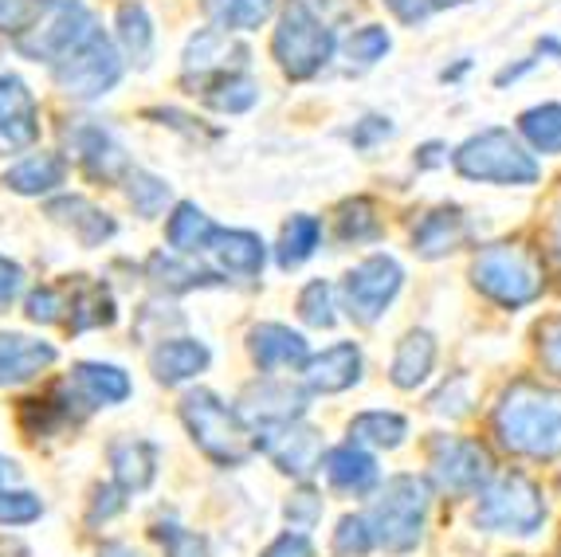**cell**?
<instances>
[{
  "mask_svg": "<svg viewBox=\"0 0 561 557\" xmlns=\"http://www.w3.org/2000/svg\"><path fill=\"white\" fill-rule=\"evenodd\" d=\"M495 432L511 452L530 459L561 455V393L534 382L515 385L495 412Z\"/></svg>",
  "mask_w": 561,
  "mask_h": 557,
  "instance_id": "obj_1",
  "label": "cell"
},
{
  "mask_svg": "<svg viewBox=\"0 0 561 557\" xmlns=\"http://www.w3.org/2000/svg\"><path fill=\"white\" fill-rule=\"evenodd\" d=\"M424 519H428V484L416 475H393L374 499V511L365 514V526L374 546L389 554H409L421 542Z\"/></svg>",
  "mask_w": 561,
  "mask_h": 557,
  "instance_id": "obj_2",
  "label": "cell"
},
{
  "mask_svg": "<svg viewBox=\"0 0 561 557\" xmlns=\"http://www.w3.org/2000/svg\"><path fill=\"white\" fill-rule=\"evenodd\" d=\"M181 420L193 432V440L201 444V452L208 459H216L220 467L243 464L255 452V432L240 420V412L228 409L225 400L208 389H193L181 400Z\"/></svg>",
  "mask_w": 561,
  "mask_h": 557,
  "instance_id": "obj_3",
  "label": "cell"
},
{
  "mask_svg": "<svg viewBox=\"0 0 561 557\" xmlns=\"http://www.w3.org/2000/svg\"><path fill=\"white\" fill-rule=\"evenodd\" d=\"M476 287L486 298H495L499 307H526L542 295V263L523 243H491L479 251L476 268H471Z\"/></svg>",
  "mask_w": 561,
  "mask_h": 557,
  "instance_id": "obj_4",
  "label": "cell"
},
{
  "mask_svg": "<svg viewBox=\"0 0 561 557\" xmlns=\"http://www.w3.org/2000/svg\"><path fill=\"white\" fill-rule=\"evenodd\" d=\"M456 169L468 181H491V185H534L538 161L518 146L511 130H483L456 149Z\"/></svg>",
  "mask_w": 561,
  "mask_h": 557,
  "instance_id": "obj_5",
  "label": "cell"
},
{
  "mask_svg": "<svg viewBox=\"0 0 561 557\" xmlns=\"http://www.w3.org/2000/svg\"><path fill=\"white\" fill-rule=\"evenodd\" d=\"M272 52L290 79H310V75H319L330 64V56H334V32L302 0H295V4H287L279 29H275Z\"/></svg>",
  "mask_w": 561,
  "mask_h": 557,
  "instance_id": "obj_6",
  "label": "cell"
},
{
  "mask_svg": "<svg viewBox=\"0 0 561 557\" xmlns=\"http://www.w3.org/2000/svg\"><path fill=\"white\" fill-rule=\"evenodd\" d=\"M546 519V499L534 479L523 471L499 475L495 484L479 495L476 522L483 530H499V534H534Z\"/></svg>",
  "mask_w": 561,
  "mask_h": 557,
  "instance_id": "obj_7",
  "label": "cell"
},
{
  "mask_svg": "<svg viewBox=\"0 0 561 557\" xmlns=\"http://www.w3.org/2000/svg\"><path fill=\"white\" fill-rule=\"evenodd\" d=\"M122 79V56L118 47L103 36V29H94L76 52H67L56 64V83L71 99H99Z\"/></svg>",
  "mask_w": 561,
  "mask_h": 557,
  "instance_id": "obj_8",
  "label": "cell"
},
{
  "mask_svg": "<svg viewBox=\"0 0 561 557\" xmlns=\"http://www.w3.org/2000/svg\"><path fill=\"white\" fill-rule=\"evenodd\" d=\"M404 271L393 255H369L346 275V307L357 322H377L381 310L397 298Z\"/></svg>",
  "mask_w": 561,
  "mask_h": 557,
  "instance_id": "obj_9",
  "label": "cell"
},
{
  "mask_svg": "<svg viewBox=\"0 0 561 557\" xmlns=\"http://www.w3.org/2000/svg\"><path fill=\"white\" fill-rule=\"evenodd\" d=\"M260 447L272 455L279 471L295 475V479H307V475H314L322 467V432L299 424V420L255 432V452Z\"/></svg>",
  "mask_w": 561,
  "mask_h": 557,
  "instance_id": "obj_10",
  "label": "cell"
},
{
  "mask_svg": "<svg viewBox=\"0 0 561 557\" xmlns=\"http://www.w3.org/2000/svg\"><path fill=\"white\" fill-rule=\"evenodd\" d=\"M432 475L451 495H468L491 475V455L476 440L444 436L432 444Z\"/></svg>",
  "mask_w": 561,
  "mask_h": 557,
  "instance_id": "obj_11",
  "label": "cell"
},
{
  "mask_svg": "<svg viewBox=\"0 0 561 557\" xmlns=\"http://www.w3.org/2000/svg\"><path fill=\"white\" fill-rule=\"evenodd\" d=\"M94 29H99V20H94L91 12L79 9V4H67V9H59V16L51 20V24H44V29H39V24L36 29H28V36L16 39V47L32 59L59 64V59H64L67 52H76V47L83 44Z\"/></svg>",
  "mask_w": 561,
  "mask_h": 557,
  "instance_id": "obj_12",
  "label": "cell"
},
{
  "mask_svg": "<svg viewBox=\"0 0 561 557\" xmlns=\"http://www.w3.org/2000/svg\"><path fill=\"white\" fill-rule=\"evenodd\" d=\"M39 141L36 99L16 75H0V154H20Z\"/></svg>",
  "mask_w": 561,
  "mask_h": 557,
  "instance_id": "obj_13",
  "label": "cell"
},
{
  "mask_svg": "<svg viewBox=\"0 0 561 557\" xmlns=\"http://www.w3.org/2000/svg\"><path fill=\"white\" fill-rule=\"evenodd\" d=\"M307 412V393L290 382H263L252 385L240 400V420H252L255 432L263 428H279L299 420Z\"/></svg>",
  "mask_w": 561,
  "mask_h": 557,
  "instance_id": "obj_14",
  "label": "cell"
},
{
  "mask_svg": "<svg viewBox=\"0 0 561 557\" xmlns=\"http://www.w3.org/2000/svg\"><path fill=\"white\" fill-rule=\"evenodd\" d=\"M67 146H71L76 161L83 166V173L94 177V181H106V185L111 181H126V173L134 169L126 149L103 126H76V130L67 134Z\"/></svg>",
  "mask_w": 561,
  "mask_h": 557,
  "instance_id": "obj_15",
  "label": "cell"
},
{
  "mask_svg": "<svg viewBox=\"0 0 561 557\" xmlns=\"http://www.w3.org/2000/svg\"><path fill=\"white\" fill-rule=\"evenodd\" d=\"M76 405H83V400H79V393L71 389V382L51 385L44 397L20 400V428H24V436H32V440L56 436L59 428H67L71 420H76Z\"/></svg>",
  "mask_w": 561,
  "mask_h": 557,
  "instance_id": "obj_16",
  "label": "cell"
},
{
  "mask_svg": "<svg viewBox=\"0 0 561 557\" xmlns=\"http://www.w3.org/2000/svg\"><path fill=\"white\" fill-rule=\"evenodd\" d=\"M56 345L39 342V338H24V334H0V389L4 385H24L32 377L56 365Z\"/></svg>",
  "mask_w": 561,
  "mask_h": 557,
  "instance_id": "obj_17",
  "label": "cell"
},
{
  "mask_svg": "<svg viewBox=\"0 0 561 557\" xmlns=\"http://www.w3.org/2000/svg\"><path fill=\"white\" fill-rule=\"evenodd\" d=\"M302 373H307V385L314 393H342L362 382V350L354 342H337L322 350L319 357H307Z\"/></svg>",
  "mask_w": 561,
  "mask_h": 557,
  "instance_id": "obj_18",
  "label": "cell"
},
{
  "mask_svg": "<svg viewBox=\"0 0 561 557\" xmlns=\"http://www.w3.org/2000/svg\"><path fill=\"white\" fill-rule=\"evenodd\" d=\"M248 350H252L255 365L260 370H295V365H307V338L295 334L290 326L279 322H263L248 334Z\"/></svg>",
  "mask_w": 561,
  "mask_h": 557,
  "instance_id": "obj_19",
  "label": "cell"
},
{
  "mask_svg": "<svg viewBox=\"0 0 561 557\" xmlns=\"http://www.w3.org/2000/svg\"><path fill=\"white\" fill-rule=\"evenodd\" d=\"M228 64H248V47L232 44L228 32L205 29L188 39L185 47V79H208V75H228Z\"/></svg>",
  "mask_w": 561,
  "mask_h": 557,
  "instance_id": "obj_20",
  "label": "cell"
},
{
  "mask_svg": "<svg viewBox=\"0 0 561 557\" xmlns=\"http://www.w3.org/2000/svg\"><path fill=\"white\" fill-rule=\"evenodd\" d=\"M208 362H213V353H208V345L197 342V338H165V342L150 353V370L161 385L188 382V377L205 373Z\"/></svg>",
  "mask_w": 561,
  "mask_h": 557,
  "instance_id": "obj_21",
  "label": "cell"
},
{
  "mask_svg": "<svg viewBox=\"0 0 561 557\" xmlns=\"http://www.w3.org/2000/svg\"><path fill=\"white\" fill-rule=\"evenodd\" d=\"M47 216L67 224L83 248H99V243H106L114 236V220L99 205H91L87 196H56L47 205Z\"/></svg>",
  "mask_w": 561,
  "mask_h": 557,
  "instance_id": "obj_22",
  "label": "cell"
},
{
  "mask_svg": "<svg viewBox=\"0 0 561 557\" xmlns=\"http://www.w3.org/2000/svg\"><path fill=\"white\" fill-rule=\"evenodd\" d=\"M205 251H213L216 263H220V271H228V275H243V278L260 275L263 260H267L260 236L240 232V228H216Z\"/></svg>",
  "mask_w": 561,
  "mask_h": 557,
  "instance_id": "obj_23",
  "label": "cell"
},
{
  "mask_svg": "<svg viewBox=\"0 0 561 557\" xmlns=\"http://www.w3.org/2000/svg\"><path fill=\"white\" fill-rule=\"evenodd\" d=\"M71 389L79 393L87 409H99V405H122L130 397V377L118 370V365L103 362H79L71 370Z\"/></svg>",
  "mask_w": 561,
  "mask_h": 557,
  "instance_id": "obj_24",
  "label": "cell"
},
{
  "mask_svg": "<svg viewBox=\"0 0 561 557\" xmlns=\"http://www.w3.org/2000/svg\"><path fill=\"white\" fill-rule=\"evenodd\" d=\"M111 467H114V479L126 495L134 491H146L153 484V475H158V447L150 440H134V436H122L111 444Z\"/></svg>",
  "mask_w": 561,
  "mask_h": 557,
  "instance_id": "obj_25",
  "label": "cell"
},
{
  "mask_svg": "<svg viewBox=\"0 0 561 557\" xmlns=\"http://www.w3.org/2000/svg\"><path fill=\"white\" fill-rule=\"evenodd\" d=\"M468 236V224H463V213L459 208H436L428 213L421 224H416V232H412V243L421 251L424 260H436V255H448L463 243Z\"/></svg>",
  "mask_w": 561,
  "mask_h": 557,
  "instance_id": "obj_26",
  "label": "cell"
},
{
  "mask_svg": "<svg viewBox=\"0 0 561 557\" xmlns=\"http://www.w3.org/2000/svg\"><path fill=\"white\" fill-rule=\"evenodd\" d=\"M64 181H67L64 154H32V158H24L20 166H12L9 173H4V185L24 196L51 193V189H59Z\"/></svg>",
  "mask_w": 561,
  "mask_h": 557,
  "instance_id": "obj_27",
  "label": "cell"
},
{
  "mask_svg": "<svg viewBox=\"0 0 561 557\" xmlns=\"http://www.w3.org/2000/svg\"><path fill=\"white\" fill-rule=\"evenodd\" d=\"M327 479L346 495H365L377 484V459L357 444H342L327 455Z\"/></svg>",
  "mask_w": 561,
  "mask_h": 557,
  "instance_id": "obj_28",
  "label": "cell"
},
{
  "mask_svg": "<svg viewBox=\"0 0 561 557\" xmlns=\"http://www.w3.org/2000/svg\"><path fill=\"white\" fill-rule=\"evenodd\" d=\"M146 278H150L158 291H169V295H181V291H197V287H216L220 275L208 268H197V263H185L178 255H165V251H153L150 263H146Z\"/></svg>",
  "mask_w": 561,
  "mask_h": 557,
  "instance_id": "obj_29",
  "label": "cell"
},
{
  "mask_svg": "<svg viewBox=\"0 0 561 557\" xmlns=\"http://www.w3.org/2000/svg\"><path fill=\"white\" fill-rule=\"evenodd\" d=\"M432 365H436V338L428 330H412L404 334V342L397 345L393 357V385L397 389H416L428 382Z\"/></svg>",
  "mask_w": 561,
  "mask_h": 557,
  "instance_id": "obj_30",
  "label": "cell"
},
{
  "mask_svg": "<svg viewBox=\"0 0 561 557\" xmlns=\"http://www.w3.org/2000/svg\"><path fill=\"white\" fill-rule=\"evenodd\" d=\"M67 326H71V334H83V330H91V326H111L114 318H118V310H114V295L103 287V283H87V278H79L76 291H71V298H67Z\"/></svg>",
  "mask_w": 561,
  "mask_h": 557,
  "instance_id": "obj_31",
  "label": "cell"
},
{
  "mask_svg": "<svg viewBox=\"0 0 561 557\" xmlns=\"http://www.w3.org/2000/svg\"><path fill=\"white\" fill-rule=\"evenodd\" d=\"M216 224L208 220L205 213H201L197 205H178L173 208V216H169V248H178L181 255H197V251L208 248V240H213Z\"/></svg>",
  "mask_w": 561,
  "mask_h": 557,
  "instance_id": "obj_32",
  "label": "cell"
},
{
  "mask_svg": "<svg viewBox=\"0 0 561 557\" xmlns=\"http://www.w3.org/2000/svg\"><path fill=\"white\" fill-rule=\"evenodd\" d=\"M118 39L126 47V56L134 59L138 67H150L153 56V20L146 12V4L138 0H126L118 9Z\"/></svg>",
  "mask_w": 561,
  "mask_h": 557,
  "instance_id": "obj_33",
  "label": "cell"
},
{
  "mask_svg": "<svg viewBox=\"0 0 561 557\" xmlns=\"http://www.w3.org/2000/svg\"><path fill=\"white\" fill-rule=\"evenodd\" d=\"M275 0H205L213 29L220 32H252L272 16Z\"/></svg>",
  "mask_w": 561,
  "mask_h": 557,
  "instance_id": "obj_34",
  "label": "cell"
},
{
  "mask_svg": "<svg viewBox=\"0 0 561 557\" xmlns=\"http://www.w3.org/2000/svg\"><path fill=\"white\" fill-rule=\"evenodd\" d=\"M255 99H260V83L248 79L240 71H228V75H216L213 87L205 91V103L213 111H225V114H243L252 111Z\"/></svg>",
  "mask_w": 561,
  "mask_h": 557,
  "instance_id": "obj_35",
  "label": "cell"
},
{
  "mask_svg": "<svg viewBox=\"0 0 561 557\" xmlns=\"http://www.w3.org/2000/svg\"><path fill=\"white\" fill-rule=\"evenodd\" d=\"M350 436L354 444H374V447H397L409 436V420L397 417V412H362L350 424Z\"/></svg>",
  "mask_w": 561,
  "mask_h": 557,
  "instance_id": "obj_36",
  "label": "cell"
},
{
  "mask_svg": "<svg viewBox=\"0 0 561 557\" xmlns=\"http://www.w3.org/2000/svg\"><path fill=\"white\" fill-rule=\"evenodd\" d=\"M322 240V224L314 216H290L287 228H283V240H279V268H299L314 255Z\"/></svg>",
  "mask_w": 561,
  "mask_h": 557,
  "instance_id": "obj_37",
  "label": "cell"
},
{
  "mask_svg": "<svg viewBox=\"0 0 561 557\" xmlns=\"http://www.w3.org/2000/svg\"><path fill=\"white\" fill-rule=\"evenodd\" d=\"M523 134L534 149H542V154H561V106L546 103V106L526 111Z\"/></svg>",
  "mask_w": 561,
  "mask_h": 557,
  "instance_id": "obj_38",
  "label": "cell"
},
{
  "mask_svg": "<svg viewBox=\"0 0 561 557\" xmlns=\"http://www.w3.org/2000/svg\"><path fill=\"white\" fill-rule=\"evenodd\" d=\"M337 232H342V240H354V243L377 240V236H381V220H377L374 201L357 196V201L342 205V216H337Z\"/></svg>",
  "mask_w": 561,
  "mask_h": 557,
  "instance_id": "obj_39",
  "label": "cell"
},
{
  "mask_svg": "<svg viewBox=\"0 0 561 557\" xmlns=\"http://www.w3.org/2000/svg\"><path fill=\"white\" fill-rule=\"evenodd\" d=\"M126 193H130V205L138 208L141 216H158L169 201L165 181L153 173H141V169H130V173H126Z\"/></svg>",
  "mask_w": 561,
  "mask_h": 557,
  "instance_id": "obj_40",
  "label": "cell"
},
{
  "mask_svg": "<svg viewBox=\"0 0 561 557\" xmlns=\"http://www.w3.org/2000/svg\"><path fill=\"white\" fill-rule=\"evenodd\" d=\"M299 315H302V322L319 326V330H330V326H334V287H330L327 278H314V283L302 287Z\"/></svg>",
  "mask_w": 561,
  "mask_h": 557,
  "instance_id": "obj_41",
  "label": "cell"
},
{
  "mask_svg": "<svg viewBox=\"0 0 561 557\" xmlns=\"http://www.w3.org/2000/svg\"><path fill=\"white\" fill-rule=\"evenodd\" d=\"M153 538L165 546V557H213L208 554V542L201 534H193V530L178 526V522H158Z\"/></svg>",
  "mask_w": 561,
  "mask_h": 557,
  "instance_id": "obj_42",
  "label": "cell"
},
{
  "mask_svg": "<svg viewBox=\"0 0 561 557\" xmlns=\"http://www.w3.org/2000/svg\"><path fill=\"white\" fill-rule=\"evenodd\" d=\"M393 47V39H389V32L377 29V24H369V29L354 32V36L346 39V59L357 67H374L377 59H385V52Z\"/></svg>",
  "mask_w": 561,
  "mask_h": 557,
  "instance_id": "obj_43",
  "label": "cell"
},
{
  "mask_svg": "<svg viewBox=\"0 0 561 557\" xmlns=\"http://www.w3.org/2000/svg\"><path fill=\"white\" fill-rule=\"evenodd\" d=\"M44 514V502L32 491H12L0 487V526H28Z\"/></svg>",
  "mask_w": 561,
  "mask_h": 557,
  "instance_id": "obj_44",
  "label": "cell"
},
{
  "mask_svg": "<svg viewBox=\"0 0 561 557\" xmlns=\"http://www.w3.org/2000/svg\"><path fill=\"white\" fill-rule=\"evenodd\" d=\"M334 549L342 557H365L374 549V538H369V526H365L362 514H350V519L337 522L334 530Z\"/></svg>",
  "mask_w": 561,
  "mask_h": 557,
  "instance_id": "obj_45",
  "label": "cell"
},
{
  "mask_svg": "<svg viewBox=\"0 0 561 557\" xmlns=\"http://www.w3.org/2000/svg\"><path fill=\"white\" fill-rule=\"evenodd\" d=\"M39 9H44L39 0H0V32L24 36L28 29H36Z\"/></svg>",
  "mask_w": 561,
  "mask_h": 557,
  "instance_id": "obj_46",
  "label": "cell"
},
{
  "mask_svg": "<svg viewBox=\"0 0 561 557\" xmlns=\"http://www.w3.org/2000/svg\"><path fill=\"white\" fill-rule=\"evenodd\" d=\"M322 519V499L310 487H302V491L290 495L287 502V522L295 534H307V530H314V522Z\"/></svg>",
  "mask_w": 561,
  "mask_h": 557,
  "instance_id": "obj_47",
  "label": "cell"
},
{
  "mask_svg": "<svg viewBox=\"0 0 561 557\" xmlns=\"http://www.w3.org/2000/svg\"><path fill=\"white\" fill-rule=\"evenodd\" d=\"M64 310H67V295L59 287H36L28 295V318L32 322H64Z\"/></svg>",
  "mask_w": 561,
  "mask_h": 557,
  "instance_id": "obj_48",
  "label": "cell"
},
{
  "mask_svg": "<svg viewBox=\"0 0 561 557\" xmlns=\"http://www.w3.org/2000/svg\"><path fill=\"white\" fill-rule=\"evenodd\" d=\"M538 353H542L546 370L561 377V315L550 318V322L538 330Z\"/></svg>",
  "mask_w": 561,
  "mask_h": 557,
  "instance_id": "obj_49",
  "label": "cell"
},
{
  "mask_svg": "<svg viewBox=\"0 0 561 557\" xmlns=\"http://www.w3.org/2000/svg\"><path fill=\"white\" fill-rule=\"evenodd\" d=\"M122 487H94V502H91V514H87V522L91 526H99V522L114 519V514L126 507V499H122Z\"/></svg>",
  "mask_w": 561,
  "mask_h": 557,
  "instance_id": "obj_50",
  "label": "cell"
},
{
  "mask_svg": "<svg viewBox=\"0 0 561 557\" xmlns=\"http://www.w3.org/2000/svg\"><path fill=\"white\" fill-rule=\"evenodd\" d=\"M20 287H24V271H20V263H12L9 255H0V315L16 303Z\"/></svg>",
  "mask_w": 561,
  "mask_h": 557,
  "instance_id": "obj_51",
  "label": "cell"
},
{
  "mask_svg": "<svg viewBox=\"0 0 561 557\" xmlns=\"http://www.w3.org/2000/svg\"><path fill=\"white\" fill-rule=\"evenodd\" d=\"M263 557H314V549H310L307 534H283V538H275L267 546Z\"/></svg>",
  "mask_w": 561,
  "mask_h": 557,
  "instance_id": "obj_52",
  "label": "cell"
},
{
  "mask_svg": "<svg viewBox=\"0 0 561 557\" xmlns=\"http://www.w3.org/2000/svg\"><path fill=\"white\" fill-rule=\"evenodd\" d=\"M389 9L397 12V20H404V24H421L424 16H428V0H385Z\"/></svg>",
  "mask_w": 561,
  "mask_h": 557,
  "instance_id": "obj_53",
  "label": "cell"
},
{
  "mask_svg": "<svg viewBox=\"0 0 561 557\" xmlns=\"http://www.w3.org/2000/svg\"><path fill=\"white\" fill-rule=\"evenodd\" d=\"M389 134H393L389 118H365L362 126H357V134H354V146H369L374 138H389Z\"/></svg>",
  "mask_w": 561,
  "mask_h": 557,
  "instance_id": "obj_54",
  "label": "cell"
},
{
  "mask_svg": "<svg viewBox=\"0 0 561 557\" xmlns=\"http://www.w3.org/2000/svg\"><path fill=\"white\" fill-rule=\"evenodd\" d=\"M99 557H141L134 546H126V542H106L103 549H99Z\"/></svg>",
  "mask_w": 561,
  "mask_h": 557,
  "instance_id": "obj_55",
  "label": "cell"
},
{
  "mask_svg": "<svg viewBox=\"0 0 561 557\" xmlns=\"http://www.w3.org/2000/svg\"><path fill=\"white\" fill-rule=\"evenodd\" d=\"M436 154H440V146H424V166H436V161H440V158H436Z\"/></svg>",
  "mask_w": 561,
  "mask_h": 557,
  "instance_id": "obj_56",
  "label": "cell"
},
{
  "mask_svg": "<svg viewBox=\"0 0 561 557\" xmlns=\"http://www.w3.org/2000/svg\"><path fill=\"white\" fill-rule=\"evenodd\" d=\"M428 4H436V9H448V4H468V0H428Z\"/></svg>",
  "mask_w": 561,
  "mask_h": 557,
  "instance_id": "obj_57",
  "label": "cell"
},
{
  "mask_svg": "<svg viewBox=\"0 0 561 557\" xmlns=\"http://www.w3.org/2000/svg\"><path fill=\"white\" fill-rule=\"evenodd\" d=\"M39 4H59V9H67V4H79V0H39Z\"/></svg>",
  "mask_w": 561,
  "mask_h": 557,
  "instance_id": "obj_58",
  "label": "cell"
},
{
  "mask_svg": "<svg viewBox=\"0 0 561 557\" xmlns=\"http://www.w3.org/2000/svg\"><path fill=\"white\" fill-rule=\"evenodd\" d=\"M553 248H558V255H561V224H558V232H553Z\"/></svg>",
  "mask_w": 561,
  "mask_h": 557,
  "instance_id": "obj_59",
  "label": "cell"
},
{
  "mask_svg": "<svg viewBox=\"0 0 561 557\" xmlns=\"http://www.w3.org/2000/svg\"><path fill=\"white\" fill-rule=\"evenodd\" d=\"M314 4H327V0H314Z\"/></svg>",
  "mask_w": 561,
  "mask_h": 557,
  "instance_id": "obj_60",
  "label": "cell"
}]
</instances>
